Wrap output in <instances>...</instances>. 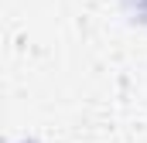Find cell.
<instances>
[{
  "instance_id": "cell-1",
  "label": "cell",
  "mask_w": 147,
  "mask_h": 143,
  "mask_svg": "<svg viewBox=\"0 0 147 143\" xmlns=\"http://www.w3.org/2000/svg\"><path fill=\"white\" fill-rule=\"evenodd\" d=\"M130 14H137V21H147V3L144 0H123Z\"/></svg>"
},
{
  "instance_id": "cell-2",
  "label": "cell",
  "mask_w": 147,
  "mask_h": 143,
  "mask_svg": "<svg viewBox=\"0 0 147 143\" xmlns=\"http://www.w3.org/2000/svg\"><path fill=\"white\" fill-rule=\"evenodd\" d=\"M21 143H34V140H21Z\"/></svg>"
}]
</instances>
